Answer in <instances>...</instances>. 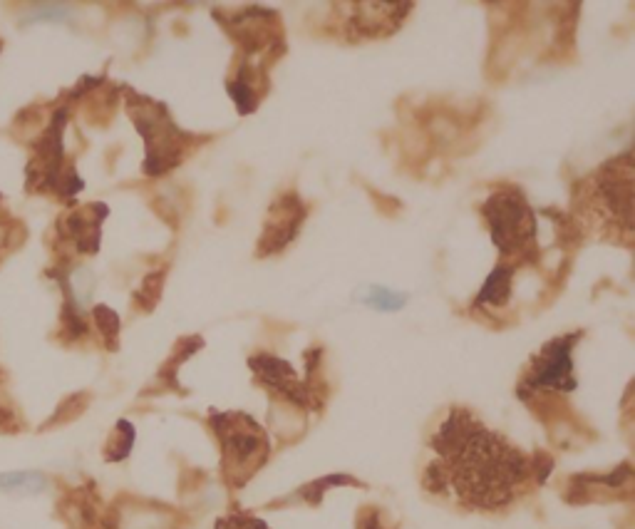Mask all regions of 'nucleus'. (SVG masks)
<instances>
[{"label":"nucleus","mask_w":635,"mask_h":529,"mask_svg":"<svg viewBox=\"0 0 635 529\" xmlns=\"http://www.w3.org/2000/svg\"><path fill=\"white\" fill-rule=\"evenodd\" d=\"M432 448L437 460L427 467L425 485L432 492H449L472 510L511 505L531 477L529 457L462 408L449 413Z\"/></svg>","instance_id":"obj_1"},{"label":"nucleus","mask_w":635,"mask_h":529,"mask_svg":"<svg viewBox=\"0 0 635 529\" xmlns=\"http://www.w3.org/2000/svg\"><path fill=\"white\" fill-rule=\"evenodd\" d=\"M211 428L221 443V472L231 487H244L268 457V438L246 413H211Z\"/></svg>","instance_id":"obj_2"},{"label":"nucleus","mask_w":635,"mask_h":529,"mask_svg":"<svg viewBox=\"0 0 635 529\" xmlns=\"http://www.w3.org/2000/svg\"><path fill=\"white\" fill-rule=\"evenodd\" d=\"M497 249L507 254H526L536 241V217L519 192H499L482 207Z\"/></svg>","instance_id":"obj_3"},{"label":"nucleus","mask_w":635,"mask_h":529,"mask_svg":"<svg viewBox=\"0 0 635 529\" xmlns=\"http://www.w3.org/2000/svg\"><path fill=\"white\" fill-rule=\"evenodd\" d=\"M576 336L556 338V341L546 343L541 348L539 356L531 361L529 373H526L524 383L529 388H554V390H573L576 388V378H573V363H571V346Z\"/></svg>","instance_id":"obj_4"},{"label":"nucleus","mask_w":635,"mask_h":529,"mask_svg":"<svg viewBox=\"0 0 635 529\" xmlns=\"http://www.w3.org/2000/svg\"><path fill=\"white\" fill-rule=\"evenodd\" d=\"M251 368H254L256 376L261 378L266 385L281 390L283 395H291L296 403L298 400H303L301 385H298L296 373H293V368L288 366L286 361H278V358H273V356H256V358H251Z\"/></svg>","instance_id":"obj_5"},{"label":"nucleus","mask_w":635,"mask_h":529,"mask_svg":"<svg viewBox=\"0 0 635 529\" xmlns=\"http://www.w3.org/2000/svg\"><path fill=\"white\" fill-rule=\"evenodd\" d=\"M48 487V480L40 472H3L0 475V492L13 495H38Z\"/></svg>","instance_id":"obj_6"},{"label":"nucleus","mask_w":635,"mask_h":529,"mask_svg":"<svg viewBox=\"0 0 635 529\" xmlns=\"http://www.w3.org/2000/svg\"><path fill=\"white\" fill-rule=\"evenodd\" d=\"M511 274L514 269L511 266H497L489 276L487 286L479 294V303H504L509 299V289H511Z\"/></svg>","instance_id":"obj_7"},{"label":"nucleus","mask_w":635,"mask_h":529,"mask_svg":"<svg viewBox=\"0 0 635 529\" xmlns=\"http://www.w3.org/2000/svg\"><path fill=\"white\" fill-rule=\"evenodd\" d=\"M363 301L373 308H382V311H395V308L405 303V296H397L387 289H368Z\"/></svg>","instance_id":"obj_8"},{"label":"nucleus","mask_w":635,"mask_h":529,"mask_svg":"<svg viewBox=\"0 0 635 529\" xmlns=\"http://www.w3.org/2000/svg\"><path fill=\"white\" fill-rule=\"evenodd\" d=\"M216 529H268L263 520H258L254 515H246V512H234V515H226L216 522Z\"/></svg>","instance_id":"obj_9"}]
</instances>
